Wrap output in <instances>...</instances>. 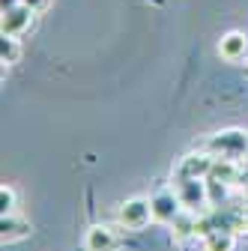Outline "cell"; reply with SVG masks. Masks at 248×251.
<instances>
[{"label": "cell", "instance_id": "cell-1", "mask_svg": "<svg viewBox=\"0 0 248 251\" xmlns=\"http://www.w3.org/2000/svg\"><path fill=\"white\" fill-rule=\"evenodd\" d=\"M206 150L215 152L219 159H239V155H248V135L245 132H236V129L222 132V135L209 138Z\"/></svg>", "mask_w": 248, "mask_h": 251}, {"label": "cell", "instance_id": "cell-2", "mask_svg": "<svg viewBox=\"0 0 248 251\" xmlns=\"http://www.w3.org/2000/svg\"><path fill=\"white\" fill-rule=\"evenodd\" d=\"M176 198L185 209L200 212L209 203V188L206 179H176Z\"/></svg>", "mask_w": 248, "mask_h": 251}, {"label": "cell", "instance_id": "cell-3", "mask_svg": "<svg viewBox=\"0 0 248 251\" xmlns=\"http://www.w3.org/2000/svg\"><path fill=\"white\" fill-rule=\"evenodd\" d=\"M149 218H152V203L144 198H132L120 206V225L129 227V230H141Z\"/></svg>", "mask_w": 248, "mask_h": 251}, {"label": "cell", "instance_id": "cell-4", "mask_svg": "<svg viewBox=\"0 0 248 251\" xmlns=\"http://www.w3.org/2000/svg\"><path fill=\"white\" fill-rule=\"evenodd\" d=\"M212 162H215L212 152H192V155H185V159L179 162V168H176V179H206L209 171H212Z\"/></svg>", "mask_w": 248, "mask_h": 251}, {"label": "cell", "instance_id": "cell-5", "mask_svg": "<svg viewBox=\"0 0 248 251\" xmlns=\"http://www.w3.org/2000/svg\"><path fill=\"white\" fill-rule=\"evenodd\" d=\"M30 24H33V9L24 6V3H18V6H12V9L3 12L0 30H3V36H21Z\"/></svg>", "mask_w": 248, "mask_h": 251}, {"label": "cell", "instance_id": "cell-6", "mask_svg": "<svg viewBox=\"0 0 248 251\" xmlns=\"http://www.w3.org/2000/svg\"><path fill=\"white\" fill-rule=\"evenodd\" d=\"M152 203V218H156V222H174V218L185 209L182 203H179V198H176V192H162V195H156L149 201Z\"/></svg>", "mask_w": 248, "mask_h": 251}, {"label": "cell", "instance_id": "cell-7", "mask_svg": "<svg viewBox=\"0 0 248 251\" xmlns=\"http://www.w3.org/2000/svg\"><path fill=\"white\" fill-rule=\"evenodd\" d=\"M117 245H120V242H117L114 230H111V227H102V225L90 227V230H87V239H84V248H87V251H114Z\"/></svg>", "mask_w": 248, "mask_h": 251}, {"label": "cell", "instance_id": "cell-8", "mask_svg": "<svg viewBox=\"0 0 248 251\" xmlns=\"http://www.w3.org/2000/svg\"><path fill=\"white\" fill-rule=\"evenodd\" d=\"M245 51H248V39L242 33H236V30L227 33V36H222V42H219V54L224 60H242Z\"/></svg>", "mask_w": 248, "mask_h": 251}, {"label": "cell", "instance_id": "cell-9", "mask_svg": "<svg viewBox=\"0 0 248 251\" xmlns=\"http://www.w3.org/2000/svg\"><path fill=\"white\" fill-rule=\"evenodd\" d=\"M27 230H30V225L24 218H18L15 212H3V222H0V236H3V242L21 239V236H27Z\"/></svg>", "mask_w": 248, "mask_h": 251}, {"label": "cell", "instance_id": "cell-10", "mask_svg": "<svg viewBox=\"0 0 248 251\" xmlns=\"http://www.w3.org/2000/svg\"><path fill=\"white\" fill-rule=\"evenodd\" d=\"M171 227H174V239H189V236L198 233V218H195L192 209H182L171 222Z\"/></svg>", "mask_w": 248, "mask_h": 251}, {"label": "cell", "instance_id": "cell-11", "mask_svg": "<svg viewBox=\"0 0 248 251\" xmlns=\"http://www.w3.org/2000/svg\"><path fill=\"white\" fill-rule=\"evenodd\" d=\"M236 176H239V171H236L233 159H219V155H215L212 171H209V176H206V179H219V182L233 185V182H236Z\"/></svg>", "mask_w": 248, "mask_h": 251}, {"label": "cell", "instance_id": "cell-12", "mask_svg": "<svg viewBox=\"0 0 248 251\" xmlns=\"http://www.w3.org/2000/svg\"><path fill=\"white\" fill-rule=\"evenodd\" d=\"M203 251H233V233L230 230H209L203 236Z\"/></svg>", "mask_w": 248, "mask_h": 251}, {"label": "cell", "instance_id": "cell-13", "mask_svg": "<svg viewBox=\"0 0 248 251\" xmlns=\"http://www.w3.org/2000/svg\"><path fill=\"white\" fill-rule=\"evenodd\" d=\"M18 57H21V45H18L15 36H3V39H0V60H3L6 66L18 63Z\"/></svg>", "mask_w": 248, "mask_h": 251}, {"label": "cell", "instance_id": "cell-14", "mask_svg": "<svg viewBox=\"0 0 248 251\" xmlns=\"http://www.w3.org/2000/svg\"><path fill=\"white\" fill-rule=\"evenodd\" d=\"M206 188H209V203L222 206L224 195H227V182H219V179H206Z\"/></svg>", "mask_w": 248, "mask_h": 251}, {"label": "cell", "instance_id": "cell-15", "mask_svg": "<svg viewBox=\"0 0 248 251\" xmlns=\"http://www.w3.org/2000/svg\"><path fill=\"white\" fill-rule=\"evenodd\" d=\"M0 209H3V212H15V192L9 185L0 188Z\"/></svg>", "mask_w": 248, "mask_h": 251}, {"label": "cell", "instance_id": "cell-16", "mask_svg": "<svg viewBox=\"0 0 248 251\" xmlns=\"http://www.w3.org/2000/svg\"><path fill=\"white\" fill-rule=\"evenodd\" d=\"M21 3H24V6H30L33 12H39V9H45V3H48V0H21Z\"/></svg>", "mask_w": 248, "mask_h": 251}, {"label": "cell", "instance_id": "cell-17", "mask_svg": "<svg viewBox=\"0 0 248 251\" xmlns=\"http://www.w3.org/2000/svg\"><path fill=\"white\" fill-rule=\"evenodd\" d=\"M18 3H21V0H0V9L6 12V9H12V6H18Z\"/></svg>", "mask_w": 248, "mask_h": 251}]
</instances>
